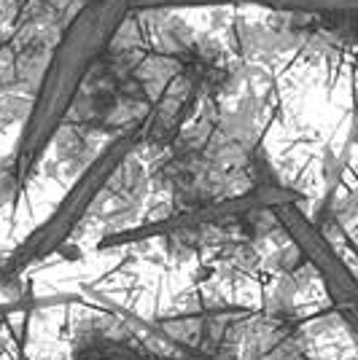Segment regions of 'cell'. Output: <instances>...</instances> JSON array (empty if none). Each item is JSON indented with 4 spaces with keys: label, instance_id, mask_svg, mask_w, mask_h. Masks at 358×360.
<instances>
[{
    "label": "cell",
    "instance_id": "cell-3",
    "mask_svg": "<svg viewBox=\"0 0 358 360\" xmlns=\"http://www.w3.org/2000/svg\"><path fill=\"white\" fill-rule=\"evenodd\" d=\"M132 11H180V8H272L294 14H356L358 0H116Z\"/></svg>",
    "mask_w": 358,
    "mask_h": 360
},
{
    "label": "cell",
    "instance_id": "cell-1",
    "mask_svg": "<svg viewBox=\"0 0 358 360\" xmlns=\"http://www.w3.org/2000/svg\"><path fill=\"white\" fill-rule=\"evenodd\" d=\"M130 11L116 0H84V6L70 16L68 27L46 62L41 86L25 119L16 143L14 172L16 178L30 175L35 162L54 143L62 121L70 116L97 62L113 44Z\"/></svg>",
    "mask_w": 358,
    "mask_h": 360
},
{
    "label": "cell",
    "instance_id": "cell-2",
    "mask_svg": "<svg viewBox=\"0 0 358 360\" xmlns=\"http://www.w3.org/2000/svg\"><path fill=\"white\" fill-rule=\"evenodd\" d=\"M143 140V129H130L124 135L113 137L108 146H105L94 159L92 165L84 169V175L75 180V186L68 191V196L62 199V205L57 207V212L49 218V224L44 229L35 231V237L27 242V253L22 255V264L30 261V258H38V255L49 253L51 248H57L60 242H65L70 237L78 221L90 212V207L97 202V196L103 194V188L111 183V180L119 175V169L127 165V159L132 156L135 146Z\"/></svg>",
    "mask_w": 358,
    "mask_h": 360
}]
</instances>
